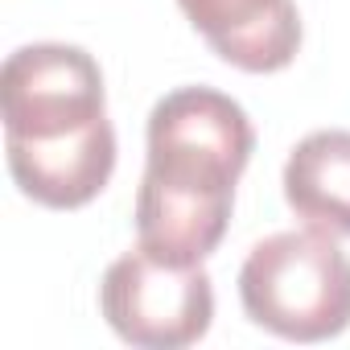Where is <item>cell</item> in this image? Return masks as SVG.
Masks as SVG:
<instances>
[{
  "instance_id": "cell-4",
  "label": "cell",
  "mask_w": 350,
  "mask_h": 350,
  "mask_svg": "<svg viewBox=\"0 0 350 350\" xmlns=\"http://www.w3.org/2000/svg\"><path fill=\"white\" fill-rule=\"evenodd\" d=\"M99 313L128 346L182 350L206 338L215 321V288L202 264L178 268L136 243L103 272Z\"/></svg>"
},
{
  "instance_id": "cell-1",
  "label": "cell",
  "mask_w": 350,
  "mask_h": 350,
  "mask_svg": "<svg viewBox=\"0 0 350 350\" xmlns=\"http://www.w3.org/2000/svg\"><path fill=\"white\" fill-rule=\"evenodd\" d=\"M9 173L46 211L95 202L116 173V128L107 120L103 70L83 46L38 42L0 70Z\"/></svg>"
},
{
  "instance_id": "cell-3",
  "label": "cell",
  "mask_w": 350,
  "mask_h": 350,
  "mask_svg": "<svg viewBox=\"0 0 350 350\" xmlns=\"http://www.w3.org/2000/svg\"><path fill=\"white\" fill-rule=\"evenodd\" d=\"M144 178L165 190L235 202V186L256 148L247 111L215 87H178L148 111Z\"/></svg>"
},
{
  "instance_id": "cell-6",
  "label": "cell",
  "mask_w": 350,
  "mask_h": 350,
  "mask_svg": "<svg viewBox=\"0 0 350 350\" xmlns=\"http://www.w3.org/2000/svg\"><path fill=\"white\" fill-rule=\"evenodd\" d=\"M284 202L305 227L350 239V132H309L284 161Z\"/></svg>"
},
{
  "instance_id": "cell-5",
  "label": "cell",
  "mask_w": 350,
  "mask_h": 350,
  "mask_svg": "<svg viewBox=\"0 0 350 350\" xmlns=\"http://www.w3.org/2000/svg\"><path fill=\"white\" fill-rule=\"evenodd\" d=\"M206 46L243 75H276L301 50L297 0H178Z\"/></svg>"
},
{
  "instance_id": "cell-2",
  "label": "cell",
  "mask_w": 350,
  "mask_h": 350,
  "mask_svg": "<svg viewBox=\"0 0 350 350\" xmlns=\"http://www.w3.org/2000/svg\"><path fill=\"white\" fill-rule=\"evenodd\" d=\"M239 301L284 342H329L350 325V256L325 231H276L247 252Z\"/></svg>"
}]
</instances>
